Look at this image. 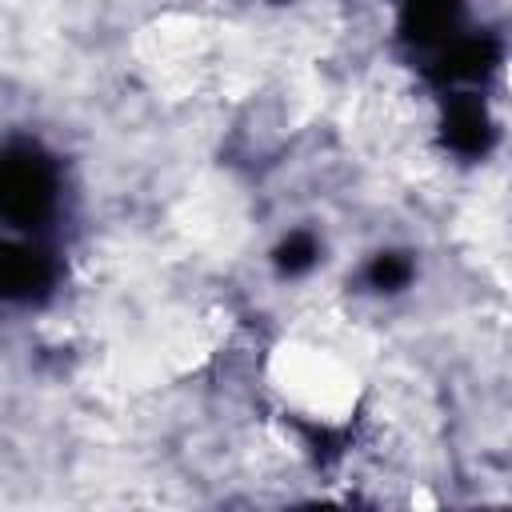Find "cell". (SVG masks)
Masks as SVG:
<instances>
[{
  "instance_id": "cell-2",
  "label": "cell",
  "mask_w": 512,
  "mask_h": 512,
  "mask_svg": "<svg viewBox=\"0 0 512 512\" xmlns=\"http://www.w3.org/2000/svg\"><path fill=\"white\" fill-rule=\"evenodd\" d=\"M316 256H320V244L312 232H288L276 252H272V264L280 276H304L308 268H316Z\"/></svg>"
},
{
  "instance_id": "cell-1",
  "label": "cell",
  "mask_w": 512,
  "mask_h": 512,
  "mask_svg": "<svg viewBox=\"0 0 512 512\" xmlns=\"http://www.w3.org/2000/svg\"><path fill=\"white\" fill-rule=\"evenodd\" d=\"M56 168L48 156H40L36 148L28 152H8L4 160V216L12 220V228H36L52 204H56Z\"/></svg>"
},
{
  "instance_id": "cell-3",
  "label": "cell",
  "mask_w": 512,
  "mask_h": 512,
  "mask_svg": "<svg viewBox=\"0 0 512 512\" xmlns=\"http://www.w3.org/2000/svg\"><path fill=\"white\" fill-rule=\"evenodd\" d=\"M364 280H368L372 292H384V296L388 292H400L412 280V260L404 252H376L372 264L364 268Z\"/></svg>"
}]
</instances>
